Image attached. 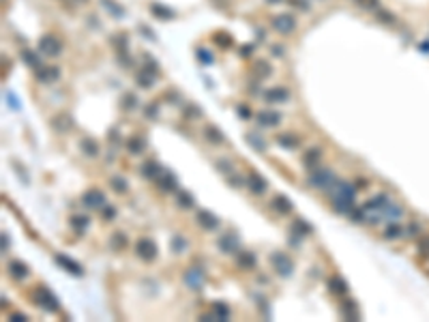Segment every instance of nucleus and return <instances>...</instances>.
<instances>
[{"label":"nucleus","instance_id":"obj_15","mask_svg":"<svg viewBox=\"0 0 429 322\" xmlns=\"http://www.w3.org/2000/svg\"><path fill=\"white\" fill-rule=\"evenodd\" d=\"M247 187H249V189L254 191V193H257V196H260V193L266 191L268 185H266V178H262L257 172H249V178H247Z\"/></svg>","mask_w":429,"mask_h":322},{"label":"nucleus","instance_id":"obj_7","mask_svg":"<svg viewBox=\"0 0 429 322\" xmlns=\"http://www.w3.org/2000/svg\"><path fill=\"white\" fill-rule=\"evenodd\" d=\"M39 50L43 52L45 56H58L60 54V50H62V45L54 34H43L41 41H39Z\"/></svg>","mask_w":429,"mask_h":322},{"label":"nucleus","instance_id":"obj_40","mask_svg":"<svg viewBox=\"0 0 429 322\" xmlns=\"http://www.w3.org/2000/svg\"><path fill=\"white\" fill-rule=\"evenodd\" d=\"M110 185H112V189L118 191V193H127V189H129L127 180L122 178V176H112V178H110Z\"/></svg>","mask_w":429,"mask_h":322},{"label":"nucleus","instance_id":"obj_34","mask_svg":"<svg viewBox=\"0 0 429 322\" xmlns=\"http://www.w3.org/2000/svg\"><path fill=\"white\" fill-rule=\"evenodd\" d=\"M71 226L78 230V234L86 232V228L90 226V217H86V215H73L71 217Z\"/></svg>","mask_w":429,"mask_h":322},{"label":"nucleus","instance_id":"obj_61","mask_svg":"<svg viewBox=\"0 0 429 322\" xmlns=\"http://www.w3.org/2000/svg\"><path fill=\"white\" fill-rule=\"evenodd\" d=\"M108 138H110V142H112V140H114V142H116V140H118V131H116V129H112Z\"/></svg>","mask_w":429,"mask_h":322},{"label":"nucleus","instance_id":"obj_59","mask_svg":"<svg viewBox=\"0 0 429 322\" xmlns=\"http://www.w3.org/2000/svg\"><path fill=\"white\" fill-rule=\"evenodd\" d=\"M228 180H230L232 187H240V185H243V180H240L238 176H232V174H230V178H228Z\"/></svg>","mask_w":429,"mask_h":322},{"label":"nucleus","instance_id":"obj_2","mask_svg":"<svg viewBox=\"0 0 429 322\" xmlns=\"http://www.w3.org/2000/svg\"><path fill=\"white\" fill-rule=\"evenodd\" d=\"M307 183H309V187H315V189H333L335 183H337V176H335V172L328 168H315L314 172L309 174Z\"/></svg>","mask_w":429,"mask_h":322},{"label":"nucleus","instance_id":"obj_3","mask_svg":"<svg viewBox=\"0 0 429 322\" xmlns=\"http://www.w3.org/2000/svg\"><path fill=\"white\" fill-rule=\"evenodd\" d=\"M30 298L32 303H37L39 307H43L45 312H58V298L52 294V290H48L45 286H37L32 292H30Z\"/></svg>","mask_w":429,"mask_h":322},{"label":"nucleus","instance_id":"obj_36","mask_svg":"<svg viewBox=\"0 0 429 322\" xmlns=\"http://www.w3.org/2000/svg\"><path fill=\"white\" fill-rule=\"evenodd\" d=\"M204 136H206V140L210 144H221L223 142V136H221V131L217 127H213V125H208L206 129H204Z\"/></svg>","mask_w":429,"mask_h":322},{"label":"nucleus","instance_id":"obj_19","mask_svg":"<svg viewBox=\"0 0 429 322\" xmlns=\"http://www.w3.org/2000/svg\"><path fill=\"white\" fill-rule=\"evenodd\" d=\"M37 80L39 82H56V80H60V69L58 67H43V69H37Z\"/></svg>","mask_w":429,"mask_h":322},{"label":"nucleus","instance_id":"obj_49","mask_svg":"<svg viewBox=\"0 0 429 322\" xmlns=\"http://www.w3.org/2000/svg\"><path fill=\"white\" fill-rule=\"evenodd\" d=\"M348 215L352 221H365V208H352Z\"/></svg>","mask_w":429,"mask_h":322},{"label":"nucleus","instance_id":"obj_58","mask_svg":"<svg viewBox=\"0 0 429 322\" xmlns=\"http://www.w3.org/2000/svg\"><path fill=\"white\" fill-rule=\"evenodd\" d=\"M419 249H423L425 254H429V238H423V241L419 243Z\"/></svg>","mask_w":429,"mask_h":322},{"label":"nucleus","instance_id":"obj_30","mask_svg":"<svg viewBox=\"0 0 429 322\" xmlns=\"http://www.w3.org/2000/svg\"><path fill=\"white\" fill-rule=\"evenodd\" d=\"M20 56H22V60H24V62L28 64V67H32V69H39V67H41V58H39L37 54H34L32 50H28V48H26V50H22V52H20Z\"/></svg>","mask_w":429,"mask_h":322},{"label":"nucleus","instance_id":"obj_18","mask_svg":"<svg viewBox=\"0 0 429 322\" xmlns=\"http://www.w3.org/2000/svg\"><path fill=\"white\" fill-rule=\"evenodd\" d=\"M236 264L243 271H251L256 268V256L251 251H236Z\"/></svg>","mask_w":429,"mask_h":322},{"label":"nucleus","instance_id":"obj_28","mask_svg":"<svg viewBox=\"0 0 429 322\" xmlns=\"http://www.w3.org/2000/svg\"><path fill=\"white\" fill-rule=\"evenodd\" d=\"M339 312H342L345 320H358V312H356L354 301H343L342 305H339Z\"/></svg>","mask_w":429,"mask_h":322},{"label":"nucleus","instance_id":"obj_53","mask_svg":"<svg viewBox=\"0 0 429 322\" xmlns=\"http://www.w3.org/2000/svg\"><path fill=\"white\" fill-rule=\"evenodd\" d=\"M405 230V234H408V236H416V234H421V226L419 224H408L403 228Z\"/></svg>","mask_w":429,"mask_h":322},{"label":"nucleus","instance_id":"obj_43","mask_svg":"<svg viewBox=\"0 0 429 322\" xmlns=\"http://www.w3.org/2000/svg\"><path fill=\"white\" fill-rule=\"evenodd\" d=\"M292 232H294L296 236H303V234H311V226L305 224L303 219H296L294 226H292Z\"/></svg>","mask_w":429,"mask_h":322},{"label":"nucleus","instance_id":"obj_52","mask_svg":"<svg viewBox=\"0 0 429 322\" xmlns=\"http://www.w3.org/2000/svg\"><path fill=\"white\" fill-rule=\"evenodd\" d=\"M157 112H159V105H157V103H148L144 108V114L148 116V118H157Z\"/></svg>","mask_w":429,"mask_h":322},{"label":"nucleus","instance_id":"obj_64","mask_svg":"<svg viewBox=\"0 0 429 322\" xmlns=\"http://www.w3.org/2000/svg\"><path fill=\"white\" fill-rule=\"evenodd\" d=\"M82 2H86V0H82Z\"/></svg>","mask_w":429,"mask_h":322},{"label":"nucleus","instance_id":"obj_63","mask_svg":"<svg viewBox=\"0 0 429 322\" xmlns=\"http://www.w3.org/2000/svg\"><path fill=\"white\" fill-rule=\"evenodd\" d=\"M268 2H279V0H268Z\"/></svg>","mask_w":429,"mask_h":322},{"label":"nucleus","instance_id":"obj_21","mask_svg":"<svg viewBox=\"0 0 429 322\" xmlns=\"http://www.w3.org/2000/svg\"><path fill=\"white\" fill-rule=\"evenodd\" d=\"M270 206L277 210L279 215H287V213H292V202L287 200L286 196H275L273 200H270Z\"/></svg>","mask_w":429,"mask_h":322},{"label":"nucleus","instance_id":"obj_5","mask_svg":"<svg viewBox=\"0 0 429 322\" xmlns=\"http://www.w3.org/2000/svg\"><path fill=\"white\" fill-rule=\"evenodd\" d=\"M270 262H273V268L281 275V277H290L292 271H294V262H292L290 256H286L284 251H277V254L270 256Z\"/></svg>","mask_w":429,"mask_h":322},{"label":"nucleus","instance_id":"obj_23","mask_svg":"<svg viewBox=\"0 0 429 322\" xmlns=\"http://www.w3.org/2000/svg\"><path fill=\"white\" fill-rule=\"evenodd\" d=\"M159 189L163 193H170V191L176 189V176H174L172 172H163L161 176H159Z\"/></svg>","mask_w":429,"mask_h":322},{"label":"nucleus","instance_id":"obj_56","mask_svg":"<svg viewBox=\"0 0 429 322\" xmlns=\"http://www.w3.org/2000/svg\"><path fill=\"white\" fill-rule=\"evenodd\" d=\"M4 97H7V103L11 105V108H13V110H20V103H17V99H15L13 92H4Z\"/></svg>","mask_w":429,"mask_h":322},{"label":"nucleus","instance_id":"obj_62","mask_svg":"<svg viewBox=\"0 0 429 322\" xmlns=\"http://www.w3.org/2000/svg\"><path fill=\"white\" fill-rule=\"evenodd\" d=\"M7 245H9V241H7V232H2V249L7 251Z\"/></svg>","mask_w":429,"mask_h":322},{"label":"nucleus","instance_id":"obj_12","mask_svg":"<svg viewBox=\"0 0 429 322\" xmlns=\"http://www.w3.org/2000/svg\"><path fill=\"white\" fill-rule=\"evenodd\" d=\"M71 127H73V120H71V116H69L67 112L56 114L54 118H52V129L58 131V133H69V131H71Z\"/></svg>","mask_w":429,"mask_h":322},{"label":"nucleus","instance_id":"obj_13","mask_svg":"<svg viewBox=\"0 0 429 322\" xmlns=\"http://www.w3.org/2000/svg\"><path fill=\"white\" fill-rule=\"evenodd\" d=\"M287 97H290V90L284 88V86H273V88H268L264 92V99L270 103H284L287 101Z\"/></svg>","mask_w":429,"mask_h":322},{"label":"nucleus","instance_id":"obj_27","mask_svg":"<svg viewBox=\"0 0 429 322\" xmlns=\"http://www.w3.org/2000/svg\"><path fill=\"white\" fill-rule=\"evenodd\" d=\"M144 148H146V142L140 136H131V138L127 140V150L131 155H140Z\"/></svg>","mask_w":429,"mask_h":322},{"label":"nucleus","instance_id":"obj_10","mask_svg":"<svg viewBox=\"0 0 429 322\" xmlns=\"http://www.w3.org/2000/svg\"><path fill=\"white\" fill-rule=\"evenodd\" d=\"M54 260H56V264H60L64 271L67 273H71V275H84V268H82V264L80 262H75V260H71L69 256H64V254H56L54 256Z\"/></svg>","mask_w":429,"mask_h":322},{"label":"nucleus","instance_id":"obj_39","mask_svg":"<svg viewBox=\"0 0 429 322\" xmlns=\"http://www.w3.org/2000/svg\"><path fill=\"white\" fill-rule=\"evenodd\" d=\"M135 80H138V86H142V88H150L152 82H155V80H152V73H150V71H146V69L135 75Z\"/></svg>","mask_w":429,"mask_h":322},{"label":"nucleus","instance_id":"obj_25","mask_svg":"<svg viewBox=\"0 0 429 322\" xmlns=\"http://www.w3.org/2000/svg\"><path fill=\"white\" fill-rule=\"evenodd\" d=\"M80 148H82V153L88 155V157H97L99 155V144H97V140H92V138H82Z\"/></svg>","mask_w":429,"mask_h":322},{"label":"nucleus","instance_id":"obj_42","mask_svg":"<svg viewBox=\"0 0 429 322\" xmlns=\"http://www.w3.org/2000/svg\"><path fill=\"white\" fill-rule=\"evenodd\" d=\"M176 202H178L180 208H191L193 206V198H191V193H187V191H178Z\"/></svg>","mask_w":429,"mask_h":322},{"label":"nucleus","instance_id":"obj_16","mask_svg":"<svg viewBox=\"0 0 429 322\" xmlns=\"http://www.w3.org/2000/svg\"><path fill=\"white\" fill-rule=\"evenodd\" d=\"M320 157H322V150L318 148V146H314V148L305 150V153H303V163H305V168L315 170V168H318V163H320Z\"/></svg>","mask_w":429,"mask_h":322},{"label":"nucleus","instance_id":"obj_41","mask_svg":"<svg viewBox=\"0 0 429 322\" xmlns=\"http://www.w3.org/2000/svg\"><path fill=\"white\" fill-rule=\"evenodd\" d=\"M170 247H172V251L174 254H180V251H185L187 249V241L180 234H174L172 236V243H170Z\"/></svg>","mask_w":429,"mask_h":322},{"label":"nucleus","instance_id":"obj_24","mask_svg":"<svg viewBox=\"0 0 429 322\" xmlns=\"http://www.w3.org/2000/svg\"><path fill=\"white\" fill-rule=\"evenodd\" d=\"M277 142L284 146V148L294 150V148H298L301 140H298V136H294V133H279V136H277Z\"/></svg>","mask_w":429,"mask_h":322},{"label":"nucleus","instance_id":"obj_32","mask_svg":"<svg viewBox=\"0 0 429 322\" xmlns=\"http://www.w3.org/2000/svg\"><path fill=\"white\" fill-rule=\"evenodd\" d=\"M328 288H331V292H335V294H345V292H348V284H345L342 277L335 275V277L328 279Z\"/></svg>","mask_w":429,"mask_h":322},{"label":"nucleus","instance_id":"obj_6","mask_svg":"<svg viewBox=\"0 0 429 322\" xmlns=\"http://www.w3.org/2000/svg\"><path fill=\"white\" fill-rule=\"evenodd\" d=\"M135 254L146 262H152L157 258V245L152 243L150 238H140V241L135 243Z\"/></svg>","mask_w":429,"mask_h":322},{"label":"nucleus","instance_id":"obj_37","mask_svg":"<svg viewBox=\"0 0 429 322\" xmlns=\"http://www.w3.org/2000/svg\"><path fill=\"white\" fill-rule=\"evenodd\" d=\"M245 140H247V142H249L251 146H254L256 150H264V148H266V142H264V140H262V136H260V133H256V131L247 133V136H245Z\"/></svg>","mask_w":429,"mask_h":322},{"label":"nucleus","instance_id":"obj_4","mask_svg":"<svg viewBox=\"0 0 429 322\" xmlns=\"http://www.w3.org/2000/svg\"><path fill=\"white\" fill-rule=\"evenodd\" d=\"M183 279H185V286L191 290H200L206 282V273H204V268L200 266H189L187 271L183 273Z\"/></svg>","mask_w":429,"mask_h":322},{"label":"nucleus","instance_id":"obj_51","mask_svg":"<svg viewBox=\"0 0 429 322\" xmlns=\"http://www.w3.org/2000/svg\"><path fill=\"white\" fill-rule=\"evenodd\" d=\"M217 170L223 172V174H230L232 172V163L228 161V159H219V161H217Z\"/></svg>","mask_w":429,"mask_h":322},{"label":"nucleus","instance_id":"obj_22","mask_svg":"<svg viewBox=\"0 0 429 322\" xmlns=\"http://www.w3.org/2000/svg\"><path fill=\"white\" fill-rule=\"evenodd\" d=\"M140 172H142L144 178H159L161 176V166L157 161H144Z\"/></svg>","mask_w":429,"mask_h":322},{"label":"nucleus","instance_id":"obj_35","mask_svg":"<svg viewBox=\"0 0 429 322\" xmlns=\"http://www.w3.org/2000/svg\"><path fill=\"white\" fill-rule=\"evenodd\" d=\"M150 9H152V15H155V17H159V20H172V17L176 15L172 9L161 7V4H150Z\"/></svg>","mask_w":429,"mask_h":322},{"label":"nucleus","instance_id":"obj_29","mask_svg":"<svg viewBox=\"0 0 429 322\" xmlns=\"http://www.w3.org/2000/svg\"><path fill=\"white\" fill-rule=\"evenodd\" d=\"M401 213H403V210L399 208V206H395L393 202H389L384 208L380 210V215H384V219H389V221H397L399 217H401Z\"/></svg>","mask_w":429,"mask_h":322},{"label":"nucleus","instance_id":"obj_45","mask_svg":"<svg viewBox=\"0 0 429 322\" xmlns=\"http://www.w3.org/2000/svg\"><path fill=\"white\" fill-rule=\"evenodd\" d=\"M120 105H122V110H133L135 105H138V97H135L133 92H129V95H122Z\"/></svg>","mask_w":429,"mask_h":322},{"label":"nucleus","instance_id":"obj_11","mask_svg":"<svg viewBox=\"0 0 429 322\" xmlns=\"http://www.w3.org/2000/svg\"><path fill=\"white\" fill-rule=\"evenodd\" d=\"M217 245H219V249L223 251V254H234V251L238 249V236L232 232L228 234H221L219 238H217Z\"/></svg>","mask_w":429,"mask_h":322},{"label":"nucleus","instance_id":"obj_9","mask_svg":"<svg viewBox=\"0 0 429 322\" xmlns=\"http://www.w3.org/2000/svg\"><path fill=\"white\" fill-rule=\"evenodd\" d=\"M273 28L277 32H284V34H287V32H292L296 28V20L292 17L290 13H281V15H275L273 17Z\"/></svg>","mask_w":429,"mask_h":322},{"label":"nucleus","instance_id":"obj_55","mask_svg":"<svg viewBox=\"0 0 429 322\" xmlns=\"http://www.w3.org/2000/svg\"><path fill=\"white\" fill-rule=\"evenodd\" d=\"M114 217H116V208L114 206H103V219L112 221Z\"/></svg>","mask_w":429,"mask_h":322},{"label":"nucleus","instance_id":"obj_26","mask_svg":"<svg viewBox=\"0 0 429 322\" xmlns=\"http://www.w3.org/2000/svg\"><path fill=\"white\" fill-rule=\"evenodd\" d=\"M389 202H391V200H389V196H384V193H378V196L372 198V200H369L363 208H365V210H382Z\"/></svg>","mask_w":429,"mask_h":322},{"label":"nucleus","instance_id":"obj_46","mask_svg":"<svg viewBox=\"0 0 429 322\" xmlns=\"http://www.w3.org/2000/svg\"><path fill=\"white\" fill-rule=\"evenodd\" d=\"M213 39L217 41V43H221V48H223V50H228V48H232V43H234V39H232V37H228V34H226V32H217V34H215V37H213Z\"/></svg>","mask_w":429,"mask_h":322},{"label":"nucleus","instance_id":"obj_38","mask_svg":"<svg viewBox=\"0 0 429 322\" xmlns=\"http://www.w3.org/2000/svg\"><path fill=\"white\" fill-rule=\"evenodd\" d=\"M213 314H215V318L217 320H228L230 318V307L226 305V303H215V307H213Z\"/></svg>","mask_w":429,"mask_h":322},{"label":"nucleus","instance_id":"obj_17","mask_svg":"<svg viewBox=\"0 0 429 322\" xmlns=\"http://www.w3.org/2000/svg\"><path fill=\"white\" fill-rule=\"evenodd\" d=\"M279 120H281V114L273 112V110H264V112L257 114V122H260L262 127H277Z\"/></svg>","mask_w":429,"mask_h":322},{"label":"nucleus","instance_id":"obj_1","mask_svg":"<svg viewBox=\"0 0 429 322\" xmlns=\"http://www.w3.org/2000/svg\"><path fill=\"white\" fill-rule=\"evenodd\" d=\"M335 198H333V208L337 213H350L354 208V187L350 183H343V180H337L335 183Z\"/></svg>","mask_w":429,"mask_h":322},{"label":"nucleus","instance_id":"obj_57","mask_svg":"<svg viewBox=\"0 0 429 322\" xmlns=\"http://www.w3.org/2000/svg\"><path fill=\"white\" fill-rule=\"evenodd\" d=\"M238 116H240V118H249V116H251V110L247 108V105H238Z\"/></svg>","mask_w":429,"mask_h":322},{"label":"nucleus","instance_id":"obj_48","mask_svg":"<svg viewBox=\"0 0 429 322\" xmlns=\"http://www.w3.org/2000/svg\"><path fill=\"white\" fill-rule=\"evenodd\" d=\"M356 4H361L365 11H375V9L380 7L378 0H356Z\"/></svg>","mask_w":429,"mask_h":322},{"label":"nucleus","instance_id":"obj_60","mask_svg":"<svg viewBox=\"0 0 429 322\" xmlns=\"http://www.w3.org/2000/svg\"><path fill=\"white\" fill-rule=\"evenodd\" d=\"M11 320L22 322V320H26V316H24V314H11Z\"/></svg>","mask_w":429,"mask_h":322},{"label":"nucleus","instance_id":"obj_50","mask_svg":"<svg viewBox=\"0 0 429 322\" xmlns=\"http://www.w3.org/2000/svg\"><path fill=\"white\" fill-rule=\"evenodd\" d=\"M196 54L200 56V60H202L204 64H213V56H210V52L202 50V48H198V52H196Z\"/></svg>","mask_w":429,"mask_h":322},{"label":"nucleus","instance_id":"obj_33","mask_svg":"<svg viewBox=\"0 0 429 322\" xmlns=\"http://www.w3.org/2000/svg\"><path fill=\"white\" fill-rule=\"evenodd\" d=\"M401 234H405L403 226H399V224H395V221H391V224L386 226V230H384V238H389V241H395V238H399Z\"/></svg>","mask_w":429,"mask_h":322},{"label":"nucleus","instance_id":"obj_20","mask_svg":"<svg viewBox=\"0 0 429 322\" xmlns=\"http://www.w3.org/2000/svg\"><path fill=\"white\" fill-rule=\"evenodd\" d=\"M7 268H9V275H11L13 279H17V282H22V279L28 277V266L22 264L20 260H11Z\"/></svg>","mask_w":429,"mask_h":322},{"label":"nucleus","instance_id":"obj_14","mask_svg":"<svg viewBox=\"0 0 429 322\" xmlns=\"http://www.w3.org/2000/svg\"><path fill=\"white\" fill-rule=\"evenodd\" d=\"M196 221L204 228V230H215V228H219V219H217L213 213H208V210H198Z\"/></svg>","mask_w":429,"mask_h":322},{"label":"nucleus","instance_id":"obj_44","mask_svg":"<svg viewBox=\"0 0 429 322\" xmlns=\"http://www.w3.org/2000/svg\"><path fill=\"white\" fill-rule=\"evenodd\" d=\"M103 7H108V13H112L114 17H122L125 13H122V7H118V4L114 2V0H101Z\"/></svg>","mask_w":429,"mask_h":322},{"label":"nucleus","instance_id":"obj_47","mask_svg":"<svg viewBox=\"0 0 429 322\" xmlns=\"http://www.w3.org/2000/svg\"><path fill=\"white\" fill-rule=\"evenodd\" d=\"M110 243H112V247H114V249H122L127 245V238H125V234H122V232H116L114 236H112Z\"/></svg>","mask_w":429,"mask_h":322},{"label":"nucleus","instance_id":"obj_54","mask_svg":"<svg viewBox=\"0 0 429 322\" xmlns=\"http://www.w3.org/2000/svg\"><path fill=\"white\" fill-rule=\"evenodd\" d=\"M200 112H202V110H200V108H196V105H187L185 116H187V118H196V116H202Z\"/></svg>","mask_w":429,"mask_h":322},{"label":"nucleus","instance_id":"obj_31","mask_svg":"<svg viewBox=\"0 0 429 322\" xmlns=\"http://www.w3.org/2000/svg\"><path fill=\"white\" fill-rule=\"evenodd\" d=\"M251 73H254L257 80H264L266 75H270V64L264 60H256L254 67H251Z\"/></svg>","mask_w":429,"mask_h":322},{"label":"nucleus","instance_id":"obj_8","mask_svg":"<svg viewBox=\"0 0 429 322\" xmlns=\"http://www.w3.org/2000/svg\"><path fill=\"white\" fill-rule=\"evenodd\" d=\"M82 204L86 208H103L105 206V193L101 189H88L82 196Z\"/></svg>","mask_w":429,"mask_h":322}]
</instances>
